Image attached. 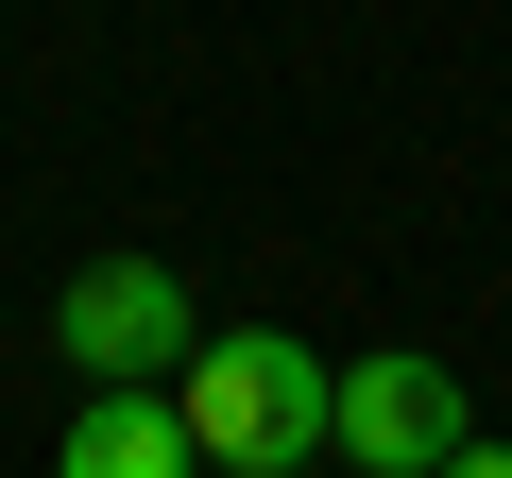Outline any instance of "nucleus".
Returning a JSON list of instances; mask_svg holds the SVG:
<instances>
[{"label":"nucleus","instance_id":"nucleus-1","mask_svg":"<svg viewBox=\"0 0 512 478\" xmlns=\"http://www.w3.org/2000/svg\"><path fill=\"white\" fill-rule=\"evenodd\" d=\"M171 410H188V444H205L222 478H274V461H325V444H342V376H325L291 325L188 342V359H171Z\"/></svg>","mask_w":512,"mask_h":478},{"label":"nucleus","instance_id":"nucleus-2","mask_svg":"<svg viewBox=\"0 0 512 478\" xmlns=\"http://www.w3.org/2000/svg\"><path fill=\"white\" fill-rule=\"evenodd\" d=\"M478 444V393L444 376V359H342V478H444Z\"/></svg>","mask_w":512,"mask_h":478},{"label":"nucleus","instance_id":"nucleus-3","mask_svg":"<svg viewBox=\"0 0 512 478\" xmlns=\"http://www.w3.org/2000/svg\"><path fill=\"white\" fill-rule=\"evenodd\" d=\"M52 342H69V376H171L205 325H188L171 257H86V274L52 291Z\"/></svg>","mask_w":512,"mask_h":478},{"label":"nucleus","instance_id":"nucleus-4","mask_svg":"<svg viewBox=\"0 0 512 478\" xmlns=\"http://www.w3.org/2000/svg\"><path fill=\"white\" fill-rule=\"evenodd\" d=\"M52 478H205V444H188V410H171L154 376H86V410H69Z\"/></svg>","mask_w":512,"mask_h":478},{"label":"nucleus","instance_id":"nucleus-5","mask_svg":"<svg viewBox=\"0 0 512 478\" xmlns=\"http://www.w3.org/2000/svg\"><path fill=\"white\" fill-rule=\"evenodd\" d=\"M444 478H512V444H461V461H444Z\"/></svg>","mask_w":512,"mask_h":478},{"label":"nucleus","instance_id":"nucleus-6","mask_svg":"<svg viewBox=\"0 0 512 478\" xmlns=\"http://www.w3.org/2000/svg\"><path fill=\"white\" fill-rule=\"evenodd\" d=\"M274 478H325V461H274Z\"/></svg>","mask_w":512,"mask_h":478}]
</instances>
